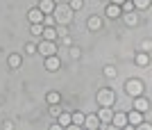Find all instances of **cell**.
<instances>
[{
  "label": "cell",
  "instance_id": "obj_5",
  "mask_svg": "<svg viewBox=\"0 0 152 130\" xmlns=\"http://www.w3.org/2000/svg\"><path fill=\"white\" fill-rule=\"evenodd\" d=\"M43 66H45V71H59V69H61V59L57 57V55H48V57H45V62H43Z\"/></svg>",
  "mask_w": 152,
  "mask_h": 130
},
{
  "label": "cell",
  "instance_id": "obj_21",
  "mask_svg": "<svg viewBox=\"0 0 152 130\" xmlns=\"http://www.w3.org/2000/svg\"><path fill=\"white\" fill-rule=\"evenodd\" d=\"M30 34L32 37H41L43 34V25L41 23H30Z\"/></svg>",
  "mask_w": 152,
  "mask_h": 130
},
{
  "label": "cell",
  "instance_id": "obj_15",
  "mask_svg": "<svg viewBox=\"0 0 152 130\" xmlns=\"http://www.w3.org/2000/svg\"><path fill=\"white\" fill-rule=\"evenodd\" d=\"M86 27H89V30H93V32H98V30L102 27V18H100V16H89Z\"/></svg>",
  "mask_w": 152,
  "mask_h": 130
},
{
  "label": "cell",
  "instance_id": "obj_10",
  "mask_svg": "<svg viewBox=\"0 0 152 130\" xmlns=\"http://www.w3.org/2000/svg\"><path fill=\"white\" fill-rule=\"evenodd\" d=\"M141 121H143V112H139V110L127 112V126H139Z\"/></svg>",
  "mask_w": 152,
  "mask_h": 130
},
{
  "label": "cell",
  "instance_id": "obj_2",
  "mask_svg": "<svg viewBox=\"0 0 152 130\" xmlns=\"http://www.w3.org/2000/svg\"><path fill=\"white\" fill-rule=\"evenodd\" d=\"M37 52H39V55H43V57H48V55H57V41L41 39L37 44Z\"/></svg>",
  "mask_w": 152,
  "mask_h": 130
},
{
  "label": "cell",
  "instance_id": "obj_29",
  "mask_svg": "<svg viewBox=\"0 0 152 130\" xmlns=\"http://www.w3.org/2000/svg\"><path fill=\"white\" fill-rule=\"evenodd\" d=\"M25 52H37V44H34V41H30V44L25 46Z\"/></svg>",
  "mask_w": 152,
  "mask_h": 130
},
{
  "label": "cell",
  "instance_id": "obj_18",
  "mask_svg": "<svg viewBox=\"0 0 152 130\" xmlns=\"http://www.w3.org/2000/svg\"><path fill=\"white\" fill-rule=\"evenodd\" d=\"M134 62H136V66H141V69H143V66L150 64V57H148V52H139V55L134 57Z\"/></svg>",
  "mask_w": 152,
  "mask_h": 130
},
{
  "label": "cell",
  "instance_id": "obj_20",
  "mask_svg": "<svg viewBox=\"0 0 152 130\" xmlns=\"http://www.w3.org/2000/svg\"><path fill=\"white\" fill-rule=\"evenodd\" d=\"M45 100H48V105H55V103H61V96H59L57 91H48V94H45Z\"/></svg>",
  "mask_w": 152,
  "mask_h": 130
},
{
  "label": "cell",
  "instance_id": "obj_6",
  "mask_svg": "<svg viewBox=\"0 0 152 130\" xmlns=\"http://www.w3.org/2000/svg\"><path fill=\"white\" fill-rule=\"evenodd\" d=\"M134 110H139V112H143V114H145V112L150 110V100H148L143 94L134 96Z\"/></svg>",
  "mask_w": 152,
  "mask_h": 130
},
{
  "label": "cell",
  "instance_id": "obj_8",
  "mask_svg": "<svg viewBox=\"0 0 152 130\" xmlns=\"http://www.w3.org/2000/svg\"><path fill=\"white\" fill-rule=\"evenodd\" d=\"M111 117H114V110H111V107H107V105H100V112H98L100 123H111Z\"/></svg>",
  "mask_w": 152,
  "mask_h": 130
},
{
  "label": "cell",
  "instance_id": "obj_31",
  "mask_svg": "<svg viewBox=\"0 0 152 130\" xmlns=\"http://www.w3.org/2000/svg\"><path fill=\"white\" fill-rule=\"evenodd\" d=\"M109 2H114V5H123L125 0H109Z\"/></svg>",
  "mask_w": 152,
  "mask_h": 130
},
{
  "label": "cell",
  "instance_id": "obj_12",
  "mask_svg": "<svg viewBox=\"0 0 152 130\" xmlns=\"http://www.w3.org/2000/svg\"><path fill=\"white\" fill-rule=\"evenodd\" d=\"M27 21H30V23H41V21H43L41 9H39V7H32L30 12H27Z\"/></svg>",
  "mask_w": 152,
  "mask_h": 130
},
{
  "label": "cell",
  "instance_id": "obj_3",
  "mask_svg": "<svg viewBox=\"0 0 152 130\" xmlns=\"http://www.w3.org/2000/svg\"><path fill=\"white\" fill-rule=\"evenodd\" d=\"M125 94H129V96H139V94H143V82L141 80H136V78H132V80H127L125 82Z\"/></svg>",
  "mask_w": 152,
  "mask_h": 130
},
{
  "label": "cell",
  "instance_id": "obj_16",
  "mask_svg": "<svg viewBox=\"0 0 152 130\" xmlns=\"http://www.w3.org/2000/svg\"><path fill=\"white\" fill-rule=\"evenodd\" d=\"M104 12H107V16H109V18H118V16L123 14V12H121V5H114V2H109Z\"/></svg>",
  "mask_w": 152,
  "mask_h": 130
},
{
  "label": "cell",
  "instance_id": "obj_9",
  "mask_svg": "<svg viewBox=\"0 0 152 130\" xmlns=\"http://www.w3.org/2000/svg\"><path fill=\"white\" fill-rule=\"evenodd\" d=\"M111 123H114L116 128H125V126H127V112H114Z\"/></svg>",
  "mask_w": 152,
  "mask_h": 130
},
{
  "label": "cell",
  "instance_id": "obj_30",
  "mask_svg": "<svg viewBox=\"0 0 152 130\" xmlns=\"http://www.w3.org/2000/svg\"><path fill=\"white\" fill-rule=\"evenodd\" d=\"M2 128H5V130H12L14 123H12V121H5V123H2Z\"/></svg>",
  "mask_w": 152,
  "mask_h": 130
},
{
  "label": "cell",
  "instance_id": "obj_26",
  "mask_svg": "<svg viewBox=\"0 0 152 130\" xmlns=\"http://www.w3.org/2000/svg\"><path fill=\"white\" fill-rule=\"evenodd\" d=\"M59 112H61V105H59V103L50 105V117H59Z\"/></svg>",
  "mask_w": 152,
  "mask_h": 130
},
{
  "label": "cell",
  "instance_id": "obj_13",
  "mask_svg": "<svg viewBox=\"0 0 152 130\" xmlns=\"http://www.w3.org/2000/svg\"><path fill=\"white\" fill-rule=\"evenodd\" d=\"M41 39H45V41H57V39H59L57 27H43V34H41Z\"/></svg>",
  "mask_w": 152,
  "mask_h": 130
},
{
  "label": "cell",
  "instance_id": "obj_28",
  "mask_svg": "<svg viewBox=\"0 0 152 130\" xmlns=\"http://www.w3.org/2000/svg\"><path fill=\"white\" fill-rule=\"evenodd\" d=\"M61 44H64V46H68V48H70V46H73V39H70L68 34H64V37H61Z\"/></svg>",
  "mask_w": 152,
  "mask_h": 130
},
{
  "label": "cell",
  "instance_id": "obj_14",
  "mask_svg": "<svg viewBox=\"0 0 152 130\" xmlns=\"http://www.w3.org/2000/svg\"><path fill=\"white\" fill-rule=\"evenodd\" d=\"M82 123H84V112H80V110L70 112V126L77 128V126H82Z\"/></svg>",
  "mask_w": 152,
  "mask_h": 130
},
{
  "label": "cell",
  "instance_id": "obj_27",
  "mask_svg": "<svg viewBox=\"0 0 152 130\" xmlns=\"http://www.w3.org/2000/svg\"><path fill=\"white\" fill-rule=\"evenodd\" d=\"M104 75L107 78H116V66H104Z\"/></svg>",
  "mask_w": 152,
  "mask_h": 130
},
{
  "label": "cell",
  "instance_id": "obj_11",
  "mask_svg": "<svg viewBox=\"0 0 152 130\" xmlns=\"http://www.w3.org/2000/svg\"><path fill=\"white\" fill-rule=\"evenodd\" d=\"M37 7L41 9V14L45 16V14H55V7H57V5H55V0H41Z\"/></svg>",
  "mask_w": 152,
  "mask_h": 130
},
{
  "label": "cell",
  "instance_id": "obj_19",
  "mask_svg": "<svg viewBox=\"0 0 152 130\" xmlns=\"http://www.w3.org/2000/svg\"><path fill=\"white\" fill-rule=\"evenodd\" d=\"M20 64H23V57H20L18 52H12V55H9V66H12V69H18Z\"/></svg>",
  "mask_w": 152,
  "mask_h": 130
},
{
  "label": "cell",
  "instance_id": "obj_1",
  "mask_svg": "<svg viewBox=\"0 0 152 130\" xmlns=\"http://www.w3.org/2000/svg\"><path fill=\"white\" fill-rule=\"evenodd\" d=\"M95 100H98V105H107V107H114V103H116V94H114V89L104 87V89L98 91Z\"/></svg>",
  "mask_w": 152,
  "mask_h": 130
},
{
  "label": "cell",
  "instance_id": "obj_7",
  "mask_svg": "<svg viewBox=\"0 0 152 130\" xmlns=\"http://www.w3.org/2000/svg\"><path fill=\"white\" fill-rule=\"evenodd\" d=\"M82 126H86L89 130H98L100 128V119H98V114H84V123Z\"/></svg>",
  "mask_w": 152,
  "mask_h": 130
},
{
  "label": "cell",
  "instance_id": "obj_32",
  "mask_svg": "<svg viewBox=\"0 0 152 130\" xmlns=\"http://www.w3.org/2000/svg\"><path fill=\"white\" fill-rule=\"evenodd\" d=\"M107 2H109V0H107Z\"/></svg>",
  "mask_w": 152,
  "mask_h": 130
},
{
  "label": "cell",
  "instance_id": "obj_22",
  "mask_svg": "<svg viewBox=\"0 0 152 130\" xmlns=\"http://www.w3.org/2000/svg\"><path fill=\"white\" fill-rule=\"evenodd\" d=\"M125 23H127V25H129V27H134V25H136V23H139V18H136V14L127 12V14H125Z\"/></svg>",
  "mask_w": 152,
  "mask_h": 130
},
{
  "label": "cell",
  "instance_id": "obj_4",
  "mask_svg": "<svg viewBox=\"0 0 152 130\" xmlns=\"http://www.w3.org/2000/svg\"><path fill=\"white\" fill-rule=\"evenodd\" d=\"M55 12H57V18H55V21H59V23H64V25L73 21V9H70L68 5H66V7H59V9L55 7Z\"/></svg>",
  "mask_w": 152,
  "mask_h": 130
},
{
  "label": "cell",
  "instance_id": "obj_23",
  "mask_svg": "<svg viewBox=\"0 0 152 130\" xmlns=\"http://www.w3.org/2000/svg\"><path fill=\"white\" fill-rule=\"evenodd\" d=\"M68 7L73 9V12H80V9L84 7V0H70V2H68Z\"/></svg>",
  "mask_w": 152,
  "mask_h": 130
},
{
  "label": "cell",
  "instance_id": "obj_17",
  "mask_svg": "<svg viewBox=\"0 0 152 130\" xmlns=\"http://www.w3.org/2000/svg\"><path fill=\"white\" fill-rule=\"evenodd\" d=\"M57 119H59L57 123L61 126V128H68V126H70V112H64V110H61V112H59V117H57Z\"/></svg>",
  "mask_w": 152,
  "mask_h": 130
},
{
  "label": "cell",
  "instance_id": "obj_25",
  "mask_svg": "<svg viewBox=\"0 0 152 130\" xmlns=\"http://www.w3.org/2000/svg\"><path fill=\"white\" fill-rule=\"evenodd\" d=\"M70 57H73V59H80V57H82V50H80L77 46H70Z\"/></svg>",
  "mask_w": 152,
  "mask_h": 130
},
{
  "label": "cell",
  "instance_id": "obj_24",
  "mask_svg": "<svg viewBox=\"0 0 152 130\" xmlns=\"http://www.w3.org/2000/svg\"><path fill=\"white\" fill-rule=\"evenodd\" d=\"M132 5L136 7V9H148V7H150V0H132Z\"/></svg>",
  "mask_w": 152,
  "mask_h": 130
}]
</instances>
